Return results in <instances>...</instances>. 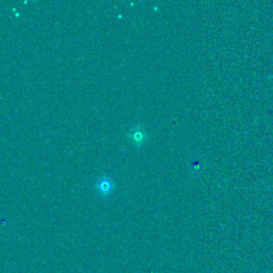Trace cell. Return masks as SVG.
Returning a JSON list of instances; mask_svg holds the SVG:
<instances>
[{
	"mask_svg": "<svg viewBox=\"0 0 273 273\" xmlns=\"http://www.w3.org/2000/svg\"><path fill=\"white\" fill-rule=\"evenodd\" d=\"M95 189L102 197H109L114 189V183L112 178L107 176V175L99 178V180L96 181Z\"/></svg>",
	"mask_w": 273,
	"mask_h": 273,
	"instance_id": "obj_1",
	"label": "cell"
},
{
	"mask_svg": "<svg viewBox=\"0 0 273 273\" xmlns=\"http://www.w3.org/2000/svg\"><path fill=\"white\" fill-rule=\"evenodd\" d=\"M127 138L132 142V144L135 146H141L144 144V142L147 139V134L145 129L141 126H135L129 131Z\"/></svg>",
	"mask_w": 273,
	"mask_h": 273,
	"instance_id": "obj_2",
	"label": "cell"
}]
</instances>
